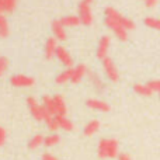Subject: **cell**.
I'll return each mask as SVG.
<instances>
[{
  "mask_svg": "<svg viewBox=\"0 0 160 160\" xmlns=\"http://www.w3.org/2000/svg\"><path fill=\"white\" fill-rule=\"evenodd\" d=\"M8 35V28H0V38H6Z\"/></svg>",
  "mask_w": 160,
  "mask_h": 160,
  "instance_id": "cell-33",
  "label": "cell"
},
{
  "mask_svg": "<svg viewBox=\"0 0 160 160\" xmlns=\"http://www.w3.org/2000/svg\"><path fill=\"white\" fill-rule=\"evenodd\" d=\"M146 84L149 86L153 93H160V80H152V82L146 83Z\"/></svg>",
  "mask_w": 160,
  "mask_h": 160,
  "instance_id": "cell-28",
  "label": "cell"
},
{
  "mask_svg": "<svg viewBox=\"0 0 160 160\" xmlns=\"http://www.w3.org/2000/svg\"><path fill=\"white\" fill-rule=\"evenodd\" d=\"M53 98V108H55V115H66L68 114V105L65 102V98L61 94L52 96Z\"/></svg>",
  "mask_w": 160,
  "mask_h": 160,
  "instance_id": "cell-14",
  "label": "cell"
},
{
  "mask_svg": "<svg viewBox=\"0 0 160 160\" xmlns=\"http://www.w3.org/2000/svg\"><path fill=\"white\" fill-rule=\"evenodd\" d=\"M133 91L139 96H143V97H149L153 94V91L150 90V87L148 84H135L133 86Z\"/></svg>",
  "mask_w": 160,
  "mask_h": 160,
  "instance_id": "cell-23",
  "label": "cell"
},
{
  "mask_svg": "<svg viewBox=\"0 0 160 160\" xmlns=\"http://www.w3.org/2000/svg\"><path fill=\"white\" fill-rule=\"evenodd\" d=\"M143 2H145V4H146V7H155L159 0H143Z\"/></svg>",
  "mask_w": 160,
  "mask_h": 160,
  "instance_id": "cell-32",
  "label": "cell"
},
{
  "mask_svg": "<svg viewBox=\"0 0 160 160\" xmlns=\"http://www.w3.org/2000/svg\"><path fill=\"white\" fill-rule=\"evenodd\" d=\"M102 69H104L105 76H107V79L110 80V82L117 83L119 80L118 69H117L115 63L112 62V59H111L110 56H107L105 59H102Z\"/></svg>",
  "mask_w": 160,
  "mask_h": 160,
  "instance_id": "cell-6",
  "label": "cell"
},
{
  "mask_svg": "<svg viewBox=\"0 0 160 160\" xmlns=\"http://www.w3.org/2000/svg\"><path fill=\"white\" fill-rule=\"evenodd\" d=\"M78 16L83 25H91L93 24V11H91L90 3L82 0L78 6Z\"/></svg>",
  "mask_w": 160,
  "mask_h": 160,
  "instance_id": "cell-5",
  "label": "cell"
},
{
  "mask_svg": "<svg viewBox=\"0 0 160 160\" xmlns=\"http://www.w3.org/2000/svg\"><path fill=\"white\" fill-rule=\"evenodd\" d=\"M44 142H45V136L41 135V133H37V135H34L28 141V149H31V150L38 149V148H41L44 145Z\"/></svg>",
  "mask_w": 160,
  "mask_h": 160,
  "instance_id": "cell-17",
  "label": "cell"
},
{
  "mask_svg": "<svg viewBox=\"0 0 160 160\" xmlns=\"http://www.w3.org/2000/svg\"><path fill=\"white\" fill-rule=\"evenodd\" d=\"M70 79H72V68H70V69H65L63 72L59 73L55 78V82L58 83V84H65V83L70 82Z\"/></svg>",
  "mask_w": 160,
  "mask_h": 160,
  "instance_id": "cell-20",
  "label": "cell"
},
{
  "mask_svg": "<svg viewBox=\"0 0 160 160\" xmlns=\"http://www.w3.org/2000/svg\"><path fill=\"white\" fill-rule=\"evenodd\" d=\"M56 121H58V125H59V129H63L66 132H70L73 131V122L68 118L66 115H56Z\"/></svg>",
  "mask_w": 160,
  "mask_h": 160,
  "instance_id": "cell-16",
  "label": "cell"
},
{
  "mask_svg": "<svg viewBox=\"0 0 160 160\" xmlns=\"http://www.w3.org/2000/svg\"><path fill=\"white\" fill-rule=\"evenodd\" d=\"M97 153L101 159H115L119 156V143L114 138H104L98 142Z\"/></svg>",
  "mask_w": 160,
  "mask_h": 160,
  "instance_id": "cell-1",
  "label": "cell"
},
{
  "mask_svg": "<svg viewBox=\"0 0 160 160\" xmlns=\"http://www.w3.org/2000/svg\"><path fill=\"white\" fill-rule=\"evenodd\" d=\"M51 28H52L53 37H55L58 41H65V39L68 38L66 27L61 22V20H53L52 24H51Z\"/></svg>",
  "mask_w": 160,
  "mask_h": 160,
  "instance_id": "cell-11",
  "label": "cell"
},
{
  "mask_svg": "<svg viewBox=\"0 0 160 160\" xmlns=\"http://www.w3.org/2000/svg\"><path fill=\"white\" fill-rule=\"evenodd\" d=\"M88 73L87 70V66L83 63L78 65V66H73L72 68V79H70V82L73 83V84H78V83H80L83 80V78H84L86 75Z\"/></svg>",
  "mask_w": 160,
  "mask_h": 160,
  "instance_id": "cell-13",
  "label": "cell"
},
{
  "mask_svg": "<svg viewBox=\"0 0 160 160\" xmlns=\"http://www.w3.org/2000/svg\"><path fill=\"white\" fill-rule=\"evenodd\" d=\"M110 45H111V38L108 35H102L98 39V45H97V58L98 59H105L108 56V51H110Z\"/></svg>",
  "mask_w": 160,
  "mask_h": 160,
  "instance_id": "cell-9",
  "label": "cell"
},
{
  "mask_svg": "<svg viewBox=\"0 0 160 160\" xmlns=\"http://www.w3.org/2000/svg\"><path fill=\"white\" fill-rule=\"evenodd\" d=\"M59 141H61V136H59L56 132H52V133H49V135H47V136H45L44 146H47V148L56 146V145L59 143Z\"/></svg>",
  "mask_w": 160,
  "mask_h": 160,
  "instance_id": "cell-21",
  "label": "cell"
},
{
  "mask_svg": "<svg viewBox=\"0 0 160 160\" xmlns=\"http://www.w3.org/2000/svg\"><path fill=\"white\" fill-rule=\"evenodd\" d=\"M86 105H87L90 110L98 111V112H108V111H110V104H108V102H105L104 100L88 98L87 101H86Z\"/></svg>",
  "mask_w": 160,
  "mask_h": 160,
  "instance_id": "cell-10",
  "label": "cell"
},
{
  "mask_svg": "<svg viewBox=\"0 0 160 160\" xmlns=\"http://www.w3.org/2000/svg\"><path fill=\"white\" fill-rule=\"evenodd\" d=\"M104 24L107 25V28H110L114 32V35L119 39V41H127L128 39V30L122 24H119L117 20L110 18V17H104Z\"/></svg>",
  "mask_w": 160,
  "mask_h": 160,
  "instance_id": "cell-3",
  "label": "cell"
},
{
  "mask_svg": "<svg viewBox=\"0 0 160 160\" xmlns=\"http://www.w3.org/2000/svg\"><path fill=\"white\" fill-rule=\"evenodd\" d=\"M42 105H44L45 110H47L51 115H55V108H53V98H52V96H44V97H42Z\"/></svg>",
  "mask_w": 160,
  "mask_h": 160,
  "instance_id": "cell-24",
  "label": "cell"
},
{
  "mask_svg": "<svg viewBox=\"0 0 160 160\" xmlns=\"http://www.w3.org/2000/svg\"><path fill=\"white\" fill-rule=\"evenodd\" d=\"M118 160H132L129 158V155H127V153H121V155L118 156Z\"/></svg>",
  "mask_w": 160,
  "mask_h": 160,
  "instance_id": "cell-34",
  "label": "cell"
},
{
  "mask_svg": "<svg viewBox=\"0 0 160 160\" xmlns=\"http://www.w3.org/2000/svg\"><path fill=\"white\" fill-rule=\"evenodd\" d=\"M42 160H59V159L55 158L53 155H51V153H44L42 155Z\"/></svg>",
  "mask_w": 160,
  "mask_h": 160,
  "instance_id": "cell-31",
  "label": "cell"
},
{
  "mask_svg": "<svg viewBox=\"0 0 160 160\" xmlns=\"http://www.w3.org/2000/svg\"><path fill=\"white\" fill-rule=\"evenodd\" d=\"M59 45H58V39L55 37H51V38L47 39L44 47V53L47 59H52L53 56H56V51H58Z\"/></svg>",
  "mask_w": 160,
  "mask_h": 160,
  "instance_id": "cell-12",
  "label": "cell"
},
{
  "mask_svg": "<svg viewBox=\"0 0 160 160\" xmlns=\"http://www.w3.org/2000/svg\"><path fill=\"white\" fill-rule=\"evenodd\" d=\"M143 22L146 27L160 31V18H156V17H146V18L143 20Z\"/></svg>",
  "mask_w": 160,
  "mask_h": 160,
  "instance_id": "cell-25",
  "label": "cell"
},
{
  "mask_svg": "<svg viewBox=\"0 0 160 160\" xmlns=\"http://www.w3.org/2000/svg\"><path fill=\"white\" fill-rule=\"evenodd\" d=\"M7 68H8V59L6 56H0V78L6 73Z\"/></svg>",
  "mask_w": 160,
  "mask_h": 160,
  "instance_id": "cell-27",
  "label": "cell"
},
{
  "mask_svg": "<svg viewBox=\"0 0 160 160\" xmlns=\"http://www.w3.org/2000/svg\"><path fill=\"white\" fill-rule=\"evenodd\" d=\"M27 107H28V111L31 112V117H32L35 121H47L49 117H52L49 112H48L47 110H45V107L41 104V102H38V100L34 98V97H28L27 98Z\"/></svg>",
  "mask_w": 160,
  "mask_h": 160,
  "instance_id": "cell-2",
  "label": "cell"
},
{
  "mask_svg": "<svg viewBox=\"0 0 160 160\" xmlns=\"http://www.w3.org/2000/svg\"><path fill=\"white\" fill-rule=\"evenodd\" d=\"M0 28H8V24H7V20L4 17V11L0 8Z\"/></svg>",
  "mask_w": 160,
  "mask_h": 160,
  "instance_id": "cell-30",
  "label": "cell"
},
{
  "mask_svg": "<svg viewBox=\"0 0 160 160\" xmlns=\"http://www.w3.org/2000/svg\"><path fill=\"white\" fill-rule=\"evenodd\" d=\"M61 22L65 25V27H78V25L82 24V21H80L79 16H73V14H70V16H65L61 18Z\"/></svg>",
  "mask_w": 160,
  "mask_h": 160,
  "instance_id": "cell-18",
  "label": "cell"
},
{
  "mask_svg": "<svg viewBox=\"0 0 160 160\" xmlns=\"http://www.w3.org/2000/svg\"><path fill=\"white\" fill-rule=\"evenodd\" d=\"M55 58L63 65L65 69H70V68H73V63H75V62H73V58L69 53V51H68L65 47H61V45H59Z\"/></svg>",
  "mask_w": 160,
  "mask_h": 160,
  "instance_id": "cell-8",
  "label": "cell"
},
{
  "mask_svg": "<svg viewBox=\"0 0 160 160\" xmlns=\"http://www.w3.org/2000/svg\"><path fill=\"white\" fill-rule=\"evenodd\" d=\"M17 2L18 0H0V8L4 13H13L17 7Z\"/></svg>",
  "mask_w": 160,
  "mask_h": 160,
  "instance_id": "cell-19",
  "label": "cell"
},
{
  "mask_svg": "<svg viewBox=\"0 0 160 160\" xmlns=\"http://www.w3.org/2000/svg\"><path fill=\"white\" fill-rule=\"evenodd\" d=\"M45 124H47L48 129L51 131V132H56V131L59 129V125H58V121H56V115H52L49 117V118L45 121Z\"/></svg>",
  "mask_w": 160,
  "mask_h": 160,
  "instance_id": "cell-26",
  "label": "cell"
},
{
  "mask_svg": "<svg viewBox=\"0 0 160 160\" xmlns=\"http://www.w3.org/2000/svg\"><path fill=\"white\" fill-rule=\"evenodd\" d=\"M104 17H110V18L117 20V21H118L119 24L124 25L128 31H131V30H133V28H135V22H133L132 20L128 18V17H125V16H122V14L119 13L118 10H115L114 7H107V8H105Z\"/></svg>",
  "mask_w": 160,
  "mask_h": 160,
  "instance_id": "cell-4",
  "label": "cell"
},
{
  "mask_svg": "<svg viewBox=\"0 0 160 160\" xmlns=\"http://www.w3.org/2000/svg\"><path fill=\"white\" fill-rule=\"evenodd\" d=\"M10 84L14 87H31L35 84V79L27 75H13L10 78Z\"/></svg>",
  "mask_w": 160,
  "mask_h": 160,
  "instance_id": "cell-7",
  "label": "cell"
},
{
  "mask_svg": "<svg viewBox=\"0 0 160 160\" xmlns=\"http://www.w3.org/2000/svg\"><path fill=\"white\" fill-rule=\"evenodd\" d=\"M6 139H7V132H6V129L0 125V146H3V145L6 143Z\"/></svg>",
  "mask_w": 160,
  "mask_h": 160,
  "instance_id": "cell-29",
  "label": "cell"
},
{
  "mask_svg": "<svg viewBox=\"0 0 160 160\" xmlns=\"http://www.w3.org/2000/svg\"><path fill=\"white\" fill-rule=\"evenodd\" d=\"M100 128H101V122H100L98 119H91V121H88L87 124L84 125V128H83V135L93 136L98 132Z\"/></svg>",
  "mask_w": 160,
  "mask_h": 160,
  "instance_id": "cell-15",
  "label": "cell"
},
{
  "mask_svg": "<svg viewBox=\"0 0 160 160\" xmlns=\"http://www.w3.org/2000/svg\"><path fill=\"white\" fill-rule=\"evenodd\" d=\"M87 76H88V79H90V82L93 83V86H94V88H96V90H98V91L104 90V83H102V80L100 79L96 73H94V72H88Z\"/></svg>",
  "mask_w": 160,
  "mask_h": 160,
  "instance_id": "cell-22",
  "label": "cell"
},
{
  "mask_svg": "<svg viewBox=\"0 0 160 160\" xmlns=\"http://www.w3.org/2000/svg\"><path fill=\"white\" fill-rule=\"evenodd\" d=\"M86 2H88V3H91V2H93V0H86Z\"/></svg>",
  "mask_w": 160,
  "mask_h": 160,
  "instance_id": "cell-35",
  "label": "cell"
}]
</instances>
